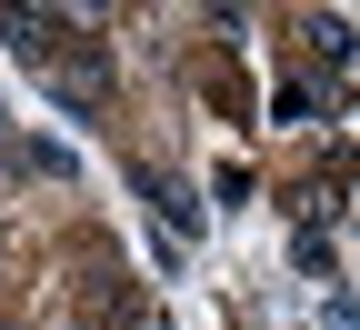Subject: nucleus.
<instances>
[{
    "mask_svg": "<svg viewBox=\"0 0 360 330\" xmlns=\"http://www.w3.org/2000/svg\"><path fill=\"white\" fill-rule=\"evenodd\" d=\"M300 30H310V51H321L330 70H340V61L360 51V30H350V20H330V11H321V20H300Z\"/></svg>",
    "mask_w": 360,
    "mask_h": 330,
    "instance_id": "nucleus-4",
    "label": "nucleus"
},
{
    "mask_svg": "<svg viewBox=\"0 0 360 330\" xmlns=\"http://www.w3.org/2000/svg\"><path fill=\"white\" fill-rule=\"evenodd\" d=\"M51 90H60V110H101L110 101V61L101 51H70V61H51Z\"/></svg>",
    "mask_w": 360,
    "mask_h": 330,
    "instance_id": "nucleus-1",
    "label": "nucleus"
},
{
    "mask_svg": "<svg viewBox=\"0 0 360 330\" xmlns=\"http://www.w3.org/2000/svg\"><path fill=\"white\" fill-rule=\"evenodd\" d=\"M0 40H11L30 70H51L60 61V11H0Z\"/></svg>",
    "mask_w": 360,
    "mask_h": 330,
    "instance_id": "nucleus-2",
    "label": "nucleus"
},
{
    "mask_svg": "<svg viewBox=\"0 0 360 330\" xmlns=\"http://www.w3.org/2000/svg\"><path fill=\"white\" fill-rule=\"evenodd\" d=\"M141 201H150L170 230H191V220H200V210H191V191H180V180H160V170H141Z\"/></svg>",
    "mask_w": 360,
    "mask_h": 330,
    "instance_id": "nucleus-3",
    "label": "nucleus"
}]
</instances>
